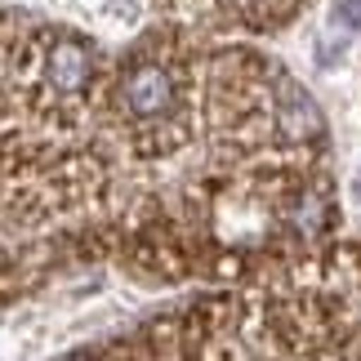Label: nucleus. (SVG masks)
Masks as SVG:
<instances>
[{
  "instance_id": "obj_1",
  "label": "nucleus",
  "mask_w": 361,
  "mask_h": 361,
  "mask_svg": "<svg viewBox=\"0 0 361 361\" xmlns=\"http://www.w3.org/2000/svg\"><path fill=\"white\" fill-rule=\"evenodd\" d=\"M361 32V0H335L326 18V32L317 36V63L330 67L339 59V49H348V40Z\"/></svg>"
}]
</instances>
